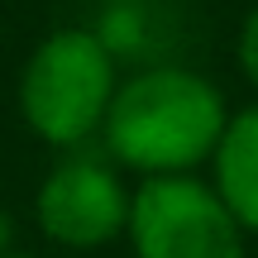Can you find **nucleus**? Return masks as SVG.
<instances>
[{
  "label": "nucleus",
  "mask_w": 258,
  "mask_h": 258,
  "mask_svg": "<svg viewBox=\"0 0 258 258\" xmlns=\"http://www.w3.org/2000/svg\"><path fill=\"white\" fill-rule=\"evenodd\" d=\"M0 258H34V253H0Z\"/></svg>",
  "instance_id": "6e6552de"
},
{
  "label": "nucleus",
  "mask_w": 258,
  "mask_h": 258,
  "mask_svg": "<svg viewBox=\"0 0 258 258\" xmlns=\"http://www.w3.org/2000/svg\"><path fill=\"white\" fill-rule=\"evenodd\" d=\"M225 120V96L201 72L163 62L115 86L101 139L110 163L139 177H172L211 163Z\"/></svg>",
  "instance_id": "f257e3e1"
},
{
  "label": "nucleus",
  "mask_w": 258,
  "mask_h": 258,
  "mask_svg": "<svg viewBox=\"0 0 258 258\" xmlns=\"http://www.w3.org/2000/svg\"><path fill=\"white\" fill-rule=\"evenodd\" d=\"M10 234H15V220L0 211V253H10Z\"/></svg>",
  "instance_id": "0eeeda50"
},
{
  "label": "nucleus",
  "mask_w": 258,
  "mask_h": 258,
  "mask_svg": "<svg viewBox=\"0 0 258 258\" xmlns=\"http://www.w3.org/2000/svg\"><path fill=\"white\" fill-rule=\"evenodd\" d=\"M239 67H244V77L253 82V91H258V5L244 15V24H239Z\"/></svg>",
  "instance_id": "423d86ee"
},
{
  "label": "nucleus",
  "mask_w": 258,
  "mask_h": 258,
  "mask_svg": "<svg viewBox=\"0 0 258 258\" xmlns=\"http://www.w3.org/2000/svg\"><path fill=\"white\" fill-rule=\"evenodd\" d=\"M124 234L134 258H244L249 249V234L230 206L191 172L144 177L139 191H129Z\"/></svg>",
  "instance_id": "7ed1b4c3"
},
{
  "label": "nucleus",
  "mask_w": 258,
  "mask_h": 258,
  "mask_svg": "<svg viewBox=\"0 0 258 258\" xmlns=\"http://www.w3.org/2000/svg\"><path fill=\"white\" fill-rule=\"evenodd\" d=\"M34 220L62 249H101L129 225V191L110 158L91 148H67L34 196Z\"/></svg>",
  "instance_id": "20e7f679"
},
{
  "label": "nucleus",
  "mask_w": 258,
  "mask_h": 258,
  "mask_svg": "<svg viewBox=\"0 0 258 258\" xmlns=\"http://www.w3.org/2000/svg\"><path fill=\"white\" fill-rule=\"evenodd\" d=\"M120 86L115 57L96 29H57L29 53L19 72L24 124L53 148H86L101 134L110 96Z\"/></svg>",
  "instance_id": "f03ea898"
},
{
  "label": "nucleus",
  "mask_w": 258,
  "mask_h": 258,
  "mask_svg": "<svg viewBox=\"0 0 258 258\" xmlns=\"http://www.w3.org/2000/svg\"><path fill=\"white\" fill-rule=\"evenodd\" d=\"M215 163V196L230 206L244 234H258V105L225 120V134L211 153Z\"/></svg>",
  "instance_id": "39448f33"
}]
</instances>
